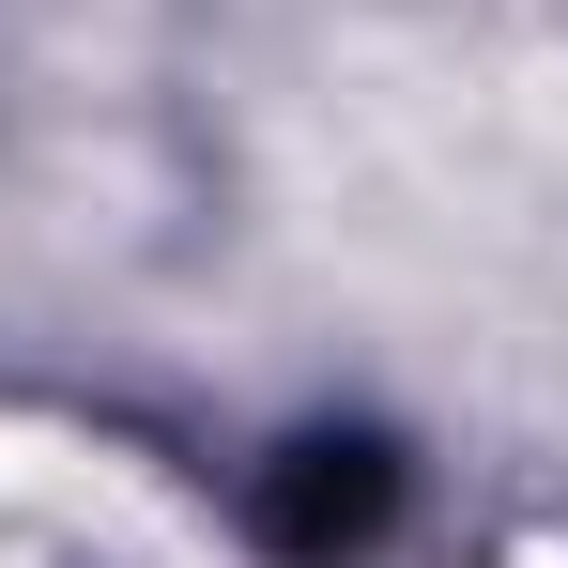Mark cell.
Wrapping results in <instances>:
<instances>
[{
  "mask_svg": "<svg viewBox=\"0 0 568 568\" xmlns=\"http://www.w3.org/2000/svg\"><path fill=\"white\" fill-rule=\"evenodd\" d=\"M476 568H568V507H538V523H507Z\"/></svg>",
  "mask_w": 568,
  "mask_h": 568,
  "instance_id": "cell-1",
  "label": "cell"
}]
</instances>
